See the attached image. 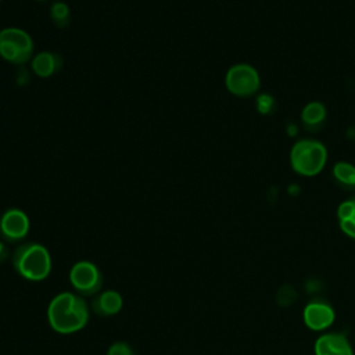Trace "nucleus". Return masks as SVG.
Returning <instances> with one entry per match:
<instances>
[{"instance_id":"obj_19","label":"nucleus","mask_w":355,"mask_h":355,"mask_svg":"<svg viewBox=\"0 0 355 355\" xmlns=\"http://www.w3.org/2000/svg\"><path fill=\"white\" fill-rule=\"evenodd\" d=\"M7 258H8V248L3 241H0V263H3Z\"/></svg>"},{"instance_id":"obj_12","label":"nucleus","mask_w":355,"mask_h":355,"mask_svg":"<svg viewBox=\"0 0 355 355\" xmlns=\"http://www.w3.org/2000/svg\"><path fill=\"white\" fill-rule=\"evenodd\" d=\"M301 119L302 123L311 129V128H319L323 121L326 119V108L322 103L319 101H311L308 103L302 112H301Z\"/></svg>"},{"instance_id":"obj_16","label":"nucleus","mask_w":355,"mask_h":355,"mask_svg":"<svg viewBox=\"0 0 355 355\" xmlns=\"http://www.w3.org/2000/svg\"><path fill=\"white\" fill-rule=\"evenodd\" d=\"M257 107H258L259 112L269 114L273 110V107H275V100L269 94H261L257 98Z\"/></svg>"},{"instance_id":"obj_20","label":"nucleus","mask_w":355,"mask_h":355,"mask_svg":"<svg viewBox=\"0 0 355 355\" xmlns=\"http://www.w3.org/2000/svg\"><path fill=\"white\" fill-rule=\"evenodd\" d=\"M36 1H44V0H36Z\"/></svg>"},{"instance_id":"obj_17","label":"nucleus","mask_w":355,"mask_h":355,"mask_svg":"<svg viewBox=\"0 0 355 355\" xmlns=\"http://www.w3.org/2000/svg\"><path fill=\"white\" fill-rule=\"evenodd\" d=\"M354 202H355V198H354ZM340 227L347 236L355 239V211L349 219L340 220Z\"/></svg>"},{"instance_id":"obj_7","label":"nucleus","mask_w":355,"mask_h":355,"mask_svg":"<svg viewBox=\"0 0 355 355\" xmlns=\"http://www.w3.org/2000/svg\"><path fill=\"white\" fill-rule=\"evenodd\" d=\"M31 222L28 215L18 208L7 209L0 218V236L7 243H17L29 233Z\"/></svg>"},{"instance_id":"obj_18","label":"nucleus","mask_w":355,"mask_h":355,"mask_svg":"<svg viewBox=\"0 0 355 355\" xmlns=\"http://www.w3.org/2000/svg\"><path fill=\"white\" fill-rule=\"evenodd\" d=\"M295 298V293L293 290V287H283L279 294H277V300L282 305H287V304H291Z\"/></svg>"},{"instance_id":"obj_3","label":"nucleus","mask_w":355,"mask_h":355,"mask_svg":"<svg viewBox=\"0 0 355 355\" xmlns=\"http://www.w3.org/2000/svg\"><path fill=\"white\" fill-rule=\"evenodd\" d=\"M327 161L324 144L313 139L298 140L290 153L293 169L302 176H315L320 173Z\"/></svg>"},{"instance_id":"obj_2","label":"nucleus","mask_w":355,"mask_h":355,"mask_svg":"<svg viewBox=\"0 0 355 355\" xmlns=\"http://www.w3.org/2000/svg\"><path fill=\"white\" fill-rule=\"evenodd\" d=\"M12 266L21 277L29 282H42L51 272V255L43 244L24 243L12 254Z\"/></svg>"},{"instance_id":"obj_4","label":"nucleus","mask_w":355,"mask_h":355,"mask_svg":"<svg viewBox=\"0 0 355 355\" xmlns=\"http://www.w3.org/2000/svg\"><path fill=\"white\" fill-rule=\"evenodd\" d=\"M33 40L31 35L15 26L0 31V57L14 65H22L32 58Z\"/></svg>"},{"instance_id":"obj_1","label":"nucleus","mask_w":355,"mask_h":355,"mask_svg":"<svg viewBox=\"0 0 355 355\" xmlns=\"http://www.w3.org/2000/svg\"><path fill=\"white\" fill-rule=\"evenodd\" d=\"M47 322L60 334L76 333L89 322V306L82 295L69 291L60 293L47 306Z\"/></svg>"},{"instance_id":"obj_11","label":"nucleus","mask_w":355,"mask_h":355,"mask_svg":"<svg viewBox=\"0 0 355 355\" xmlns=\"http://www.w3.org/2000/svg\"><path fill=\"white\" fill-rule=\"evenodd\" d=\"M62 67V58L53 51H40L32 58L31 68L39 78H50Z\"/></svg>"},{"instance_id":"obj_13","label":"nucleus","mask_w":355,"mask_h":355,"mask_svg":"<svg viewBox=\"0 0 355 355\" xmlns=\"http://www.w3.org/2000/svg\"><path fill=\"white\" fill-rule=\"evenodd\" d=\"M50 18L58 28H67L71 22V11L67 3L57 1L50 7Z\"/></svg>"},{"instance_id":"obj_5","label":"nucleus","mask_w":355,"mask_h":355,"mask_svg":"<svg viewBox=\"0 0 355 355\" xmlns=\"http://www.w3.org/2000/svg\"><path fill=\"white\" fill-rule=\"evenodd\" d=\"M103 282L101 270L90 261H79L69 270V283L83 297L97 294L103 287Z\"/></svg>"},{"instance_id":"obj_10","label":"nucleus","mask_w":355,"mask_h":355,"mask_svg":"<svg viewBox=\"0 0 355 355\" xmlns=\"http://www.w3.org/2000/svg\"><path fill=\"white\" fill-rule=\"evenodd\" d=\"M122 295L115 290H105L92 300L93 312L103 318L116 315L122 309Z\"/></svg>"},{"instance_id":"obj_8","label":"nucleus","mask_w":355,"mask_h":355,"mask_svg":"<svg viewBox=\"0 0 355 355\" xmlns=\"http://www.w3.org/2000/svg\"><path fill=\"white\" fill-rule=\"evenodd\" d=\"M302 318L311 330L322 331L333 324L336 313L333 306L326 300L315 298L305 305Z\"/></svg>"},{"instance_id":"obj_15","label":"nucleus","mask_w":355,"mask_h":355,"mask_svg":"<svg viewBox=\"0 0 355 355\" xmlns=\"http://www.w3.org/2000/svg\"><path fill=\"white\" fill-rule=\"evenodd\" d=\"M107 355H136V352L128 343L116 341L108 347Z\"/></svg>"},{"instance_id":"obj_9","label":"nucleus","mask_w":355,"mask_h":355,"mask_svg":"<svg viewBox=\"0 0 355 355\" xmlns=\"http://www.w3.org/2000/svg\"><path fill=\"white\" fill-rule=\"evenodd\" d=\"M315 355H354L352 347L347 336L331 331L318 337L313 345Z\"/></svg>"},{"instance_id":"obj_6","label":"nucleus","mask_w":355,"mask_h":355,"mask_svg":"<svg viewBox=\"0 0 355 355\" xmlns=\"http://www.w3.org/2000/svg\"><path fill=\"white\" fill-rule=\"evenodd\" d=\"M226 89L239 97H248L258 92L261 79L258 71L248 64H236L230 67L225 76Z\"/></svg>"},{"instance_id":"obj_14","label":"nucleus","mask_w":355,"mask_h":355,"mask_svg":"<svg viewBox=\"0 0 355 355\" xmlns=\"http://www.w3.org/2000/svg\"><path fill=\"white\" fill-rule=\"evenodd\" d=\"M333 175L336 180L345 186H355V166L349 162H336L333 166Z\"/></svg>"}]
</instances>
